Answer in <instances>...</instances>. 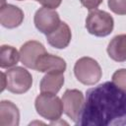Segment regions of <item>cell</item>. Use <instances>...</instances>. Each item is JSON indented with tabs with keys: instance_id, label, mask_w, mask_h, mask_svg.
Segmentation results:
<instances>
[{
	"instance_id": "obj_20",
	"label": "cell",
	"mask_w": 126,
	"mask_h": 126,
	"mask_svg": "<svg viewBox=\"0 0 126 126\" xmlns=\"http://www.w3.org/2000/svg\"><path fill=\"white\" fill-rule=\"evenodd\" d=\"M1 82H2V86H1V91L3 92L5 89H7V79H6V74L5 73H1Z\"/></svg>"
},
{
	"instance_id": "obj_18",
	"label": "cell",
	"mask_w": 126,
	"mask_h": 126,
	"mask_svg": "<svg viewBox=\"0 0 126 126\" xmlns=\"http://www.w3.org/2000/svg\"><path fill=\"white\" fill-rule=\"evenodd\" d=\"M82 5L84 7H86L87 9L89 10H94L96 9L101 3L103 0H80Z\"/></svg>"
},
{
	"instance_id": "obj_4",
	"label": "cell",
	"mask_w": 126,
	"mask_h": 126,
	"mask_svg": "<svg viewBox=\"0 0 126 126\" xmlns=\"http://www.w3.org/2000/svg\"><path fill=\"white\" fill-rule=\"evenodd\" d=\"M114 27L113 18L105 11L92 10L86 19V29L95 36H106L110 34Z\"/></svg>"
},
{
	"instance_id": "obj_21",
	"label": "cell",
	"mask_w": 126,
	"mask_h": 126,
	"mask_svg": "<svg viewBox=\"0 0 126 126\" xmlns=\"http://www.w3.org/2000/svg\"><path fill=\"white\" fill-rule=\"evenodd\" d=\"M18 1H23V0H18Z\"/></svg>"
},
{
	"instance_id": "obj_2",
	"label": "cell",
	"mask_w": 126,
	"mask_h": 126,
	"mask_svg": "<svg viewBox=\"0 0 126 126\" xmlns=\"http://www.w3.org/2000/svg\"><path fill=\"white\" fill-rule=\"evenodd\" d=\"M34 106L36 112L40 116L50 121L59 120L64 112L62 99H60L55 94L41 93L36 96Z\"/></svg>"
},
{
	"instance_id": "obj_14",
	"label": "cell",
	"mask_w": 126,
	"mask_h": 126,
	"mask_svg": "<svg viewBox=\"0 0 126 126\" xmlns=\"http://www.w3.org/2000/svg\"><path fill=\"white\" fill-rule=\"evenodd\" d=\"M64 84L63 73H47L40 82V92L57 94Z\"/></svg>"
},
{
	"instance_id": "obj_16",
	"label": "cell",
	"mask_w": 126,
	"mask_h": 126,
	"mask_svg": "<svg viewBox=\"0 0 126 126\" xmlns=\"http://www.w3.org/2000/svg\"><path fill=\"white\" fill-rule=\"evenodd\" d=\"M109 9L118 15H126V0H108Z\"/></svg>"
},
{
	"instance_id": "obj_5",
	"label": "cell",
	"mask_w": 126,
	"mask_h": 126,
	"mask_svg": "<svg viewBox=\"0 0 126 126\" xmlns=\"http://www.w3.org/2000/svg\"><path fill=\"white\" fill-rule=\"evenodd\" d=\"M7 89L9 92L21 94L28 92L32 84V77L28 70L23 67H14L6 73Z\"/></svg>"
},
{
	"instance_id": "obj_13",
	"label": "cell",
	"mask_w": 126,
	"mask_h": 126,
	"mask_svg": "<svg viewBox=\"0 0 126 126\" xmlns=\"http://www.w3.org/2000/svg\"><path fill=\"white\" fill-rule=\"evenodd\" d=\"M107 53L114 61H126V34L114 36L107 45Z\"/></svg>"
},
{
	"instance_id": "obj_1",
	"label": "cell",
	"mask_w": 126,
	"mask_h": 126,
	"mask_svg": "<svg viewBox=\"0 0 126 126\" xmlns=\"http://www.w3.org/2000/svg\"><path fill=\"white\" fill-rule=\"evenodd\" d=\"M76 125L126 126V91L113 82L89 89Z\"/></svg>"
},
{
	"instance_id": "obj_12",
	"label": "cell",
	"mask_w": 126,
	"mask_h": 126,
	"mask_svg": "<svg viewBox=\"0 0 126 126\" xmlns=\"http://www.w3.org/2000/svg\"><path fill=\"white\" fill-rule=\"evenodd\" d=\"M19 123V108L9 100H2L0 102V126H18Z\"/></svg>"
},
{
	"instance_id": "obj_22",
	"label": "cell",
	"mask_w": 126,
	"mask_h": 126,
	"mask_svg": "<svg viewBox=\"0 0 126 126\" xmlns=\"http://www.w3.org/2000/svg\"><path fill=\"white\" fill-rule=\"evenodd\" d=\"M35 1H37V0H35Z\"/></svg>"
},
{
	"instance_id": "obj_17",
	"label": "cell",
	"mask_w": 126,
	"mask_h": 126,
	"mask_svg": "<svg viewBox=\"0 0 126 126\" xmlns=\"http://www.w3.org/2000/svg\"><path fill=\"white\" fill-rule=\"evenodd\" d=\"M112 82L120 89L126 91V69H119L112 75Z\"/></svg>"
},
{
	"instance_id": "obj_7",
	"label": "cell",
	"mask_w": 126,
	"mask_h": 126,
	"mask_svg": "<svg viewBox=\"0 0 126 126\" xmlns=\"http://www.w3.org/2000/svg\"><path fill=\"white\" fill-rule=\"evenodd\" d=\"M33 22L35 28L44 34H48L55 31L61 23L58 13L54 9L45 7L39 8L35 12Z\"/></svg>"
},
{
	"instance_id": "obj_10",
	"label": "cell",
	"mask_w": 126,
	"mask_h": 126,
	"mask_svg": "<svg viewBox=\"0 0 126 126\" xmlns=\"http://www.w3.org/2000/svg\"><path fill=\"white\" fill-rule=\"evenodd\" d=\"M24 21V12L17 6L5 4L0 9V23L7 29L19 27Z\"/></svg>"
},
{
	"instance_id": "obj_9",
	"label": "cell",
	"mask_w": 126,
	"mask_h": 126,
	"mask_svg": "<svg viewBox=\"0 0 126 126\" xmlns=\"http://www.w3.org/2000/svg\"><path fill=\"white\" fill-rule=\"evenodd\" d=\"M35 70L42 73H64L66 62L61 57L44 53L36 61Z\"/></svg>"
},
{
	"instance_id": "obj_11",
	"label": "cell",
	"mask_w": 126,
	"mask_h": 126,
	"mask_svg": "<svg viewBox=\"0 0 126 126\" xmlns=\"http://www.w3.org/2000/svg\"><path fill=\"white\" fill-rule=\"evenodd\" d=\"M71 37H72L71 30L69 26L64 22H61L59 27L55 31L46 34V39L48 43L51 46L58 49L67 47L71 41Z\"/></svg>"
},
{
	"instance_id": "obj_6",
	"label": "cell",
	"mask_w": 126,
	"mask_h": 126,
	"mask_svg": "<svg viewBox=\"0 0 126 126\" xmlns=\"http://www.w3.org/2000/svg\"><path fill=\"white\" fill-rule=\"evenodd\" d=\"M85 102L84 94L79 90H66L62 95L63 111L75 124L78 122Z\"/></svg>"
},
{
	"instance_id": "obj_3",
	"label": "cell",
	"mask_w": 126,
	"mask_h": 126,
	"mask_svg": "<svg viewBox=\"0 0 126 126\" xmlns=\"http://www.w3.org/2000/svg\"><path fill=\"white\" fill-rule=\"evenodd\" d=\"M74 74L79 82L88 86L96 84L102 76L99 64L91 57L78 59L74 66Z\"/></svg>"
},
{
	"instance_id": "obj_15",
	"label": "cell",
	"mask_w": 126,
	"mask_h": 126,
	"mask_svg": "<svg viewBox=\"0 0 126 126\" xmlns=\"http://www.w3.org/2000/svg\"><path fill=\"white\" fill-rule=\"evenodd\" d=\"M21 60L20 52L10 45H2L0 48V67L3 69L15 66Z\"/></svg>"
},
{
	"instance_id": "obj_19",
	"label": "cell",
	"mask_w": 126,
	"mask_h": 126,
	"mask_svg": "<svg viewBox=\"0 0 126 126\" xmlns=\"http://www.w3.org/2000/svg\"><path fill=\"white\" fill-rule=\"evenodd\" d=\"M37 2H39L42 5V7L49 9H56L60 6L62 0H37Z\"/></svg>"
},
{
	"instance_id": "obj_8",
	"label": "cell",
	"mask_w": 126,
	"mask_h": 126,
	"mask_svg": "<svg viewBox=\"0 0 126 126\" xmlns=\"http://www.w3.org/2000/svg\"><path fill=\"white\" fill-rule=\"evenodd\" d=\"M46 53L44 46L36 41V40H30L25 42L20 49V57L21 62L28 68L35 69V63L38 58Z\"/></svg>"
}]
</instances>
